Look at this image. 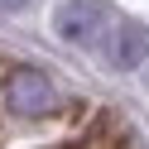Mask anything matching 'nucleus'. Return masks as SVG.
<instances>
[{
  "mask_svg": "<svg viewBox=\"0 0 149 149\" xmlns=\"http://www.w3.org/2000/svg\"><path fill=\"white\" fill-rule=\"evenodd\" d=\"M0 101H5L10 116L39 120V116H53V111H58V87H53L48 72H39V68H10L5 82H0Z\"/></svg>",
  "mask_w": 149,
  "mask_h": 149,
  "instance_id": "obj_1",
  "label": "nucleus"
},
{
  "mask_svg": "<svg viewBox=\"0 0 149 149\" xmlns=\"http://www.w3.org/2000/svg\"><path fill=\"white\" fill-rule=\"evenodd\" d=\"M116 15L101 5V0H63L58 10H53V34L72 48H101V39L111 34Z\"/></svg>",
  "mask_w": 149,
  "mask_h": 149,
  "instance_id": "obj_2",
  "label": "nucleus"
},
{
  "mask_svg": "<svg viewBox=\"0 0 149 149\" xmlns=\"http://www.w3.org/2000/svg\"><path fill=\"white\" fill-rule=\"evenodd\" d=\"M96 53H101V63H106L111 72H139L149 63V34L139 29V24H130V19H116Z\"/></svg>",
  "mask_w": 149,
  "mask_h": 149,
  "instance_id": "obj_3",
  "label": "nucleus"
},
{
  "mask_svg": "<svg viewBox=\"0 0 149 149\" xmlns=\"http://www.w3.org/2000/svg\"><path fill=\"white\" fill-rule=\"evenodd\" d=\"M29 0H0V10H24Z\"/></svg>",
  "mask_w": 149,
  "mask_h": 149,
  "instance_id": "obj_4",
  "label": "nucleus"
}]
</instances>
